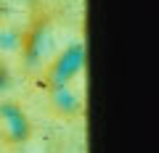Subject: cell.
Wrapping results in <instances>:
<instances>
[{
    "instance_id": "1",
    "label": "cell",
    "mask_w": 159,
    "mask_h": 153,
    "mask_svg": "<svg viewBox=\"0 0 159 153\" xmlns=\"http://www.w3.org/2000/svg\"><path fill=\"white\" fill-rule=\"evenodd\" d=\"M85 98V48L72 45L48 69V100L61 116H77Z\"/></svg>"
},
{
    "instance_id": "2",
    "label": "cell",
    "mask_w": 159,
    "mask_h": 153,
    "mask_svg": "<svg viewBox=\"0 0 159 153\" xmlns=\"http://www.w3.org/2000/svg\"><path fill=\"white\" fill-rule=\"evenodd\" d=\"M0 137L11 145L27 142L32 137V121L19 103H0Z\"/></svg>"
},
{
    "instance_id": "3",
    "label": "cell",
    "mask_w": 159,
    "mask_h": 153,
    "mask_svg": "<svg viewBox=\"0 0 159 153\" xmlns=\"http://www.w3.org/2000/svg\"><path fill=\"white\" fill-rule=\"evenodd\" d=\"M6 82V58H3V53H0V85Z\"/></svg>"
}]
</instances>
